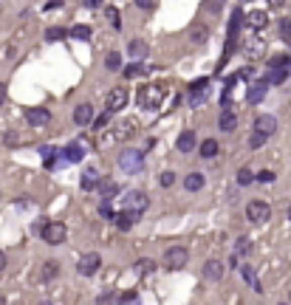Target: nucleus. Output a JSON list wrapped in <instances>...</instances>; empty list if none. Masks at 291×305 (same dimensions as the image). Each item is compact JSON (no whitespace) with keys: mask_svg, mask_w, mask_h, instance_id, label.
Masks as SVG:
<instances>
[{"mask_svg":"<svg viewBox=\"0 0 291 305\" xmlns=\"http://www.w3.org/2000/svg\"><path fill=\"white\" fill-rule=\"evenodd\" d=\"M99 266H102V257L96 255V252H91V255L79 257V263H77V271H79L82 277H93L96 271H99Z\"/></svg>","mask_w":291,"mask_h":305,"instance_id":"6","label":"nucleus"},{"mask_svg":"<svg viewBox=\"0 0 291 305\" xmlns=\"http://www.w3.org/2000/svg\"><path fill=\"white\" fill-rule=\"evenodd\" d=\"M139 9H156V0H136Z\"/></svg>","mask_w":291,"mask_h":305,"instance_id":"49","label":"nucleus"},{"mask_svg":"<svg viewBox=\"0 0 291 305\" xmlns=\"http://www.w3.org/2000/svg\"><path fill=\"white\" fill-rule=\"evenodd\" d=\"M85 6H91V9H99V6H102V0H85Z\"/></svg>","mask_w":291,"mask_h":305,"instance_id":"50","label":"nucleus"},{"mask_svg":"<svg viewBox=\"0 0 291 305\" xmlns=\"http://www.w3.org/2000/svg\"><path fill=\"white\" fill-rule=\"evenodd\" d=\"M142 164H144V156L139 150H125L119 156V170H125V172H139Z\"/></svg>","mask_w":291,"mask_h":305,"instance_id":"5","label":"nucleus"},{"mask_svg":"<svg viewBox=\"0 0 291 305\" xmlns=\"http://www.w3.org/2000/svg\"><path fill=\"white\" fill-rule=\"evenodd\" d=\"M220 277H223V263H220V260H206L204 263V280L218 283Z\"/></svg>","mask_w":291,"mask_h":305,"instance_id":"13","label":"nucleus"},{"mask_svg":"<svg viewBox=\"0 0 291 305\" xmlns=\"http://www.w3.org/2000/svg\"><path fill=\"white\" fill-rule=\"evenodd\" d=\"M283 305H285V302H283Z\"/></svg>","mask_w":291,"mask_h":305,"instance_id":"58","label":"nucleus"},{"mask_svg":"<svg viewBox=\"0 0 291 305\" xmlns=\"http://www.w3.org/2000/svg\"><path fill=\"white\" fill-rule=\"evenodd\" d=\"M176 147L181 150V153H192V147H195V133H192V130H184V133L178 136Z\"/></svg>","mask_w":291,"mask_h":305,"instance_id":"21","label":"nucleus"},{"mask_svg":"<svg viewBox=\"0 0 291 305\" xmlns=\"http://www.w3.org/2000/svg\"><path fill=\"white\" fill-rule=\"evenodd\" d=\"M218 128L223 130V133H232V130L238 128V116H235L232 110H229V107L223 110V113H220V119H218Z\"/></svg>","mask_w":291,"mask_h":305,"instance_id":"19","label":"nucleus"},{"mask_svg":"<svg viewBox=\"0 0 291 305\" xmlns=\"http://www.w3.org/2000/svg\"><path fill=\"white\" fill-rule=\"evenodd\" d=\"M107 121H110V110H105L102 116H96V119H93V130H102Z\"/></svg>","mask_w":291,"mask_h":305,"instance_id":"46","label":"nucleus"},{"mask_svg":"<svg viewBox=\"0 0 291 305\" xmlns=\"http://www.w3.org/2000/svg\"><path fill=\"white\" fill-rule=\"evenodd\" d=\"M136 218H139L136 212L122 209V212L113 215V223H116V229H122V232H130V229H133V223H136Z\"/></svg>","mask_w":291,"mask_h":305,"instance_id":"15","label":"nucleus"},{"mask_svg":"<svg viewBox=\"0 0 291 305\" xmlns=\"http://www.w3.org/2000/svg\"><path fill=\"white\" fill-rule=\"evenodd\" d=\"M99 192H102V198L105 201H110L113 195H119V184L110 181V178H105V181H99Z\"/></svg>","mask_w":291,"mask_h":305,"instance_id":"25","label":"nucleus"},{"mask_svg":"<svg viewBox=\"0 0 291 305\" xmlns=\"http://www.w3.org/2000/svg\"><path fill=\"white\" fill-rule=\"evenodd\" d=\"M26 121H29L31 128H43V125H48L51 121L48 107H29V110H26Z\"/></svg>","mask_w":291,"mask_h":305,"instance_id":"9","label":"nucleus"},{"mask_svg":"<svg viewBox=\"0 0 291 305\" xmlns=\"http://www.w3.org/2000/svg\"><path fill=\"white\" fill-rule=\"evenodd\" d=\"M43 240L48 243V246H60V243L65 240V234H68V229H65V223L63 220H48L43 226Z\"/></svg>","mask_w":291,"mask_h":305,"instance_id":"2","label":"nucleus"},{"mask_svg":"<svg viewBox=\"0 0 291 305\" xmlns=\"http://www.w3.org/2000/svg\"><path fill=\"white\" fill-rule=\"evenodd\" d=\"M246 218L252 223H266L271 218V206L266 201H249L246 204Z\"/></svg>","mask_w":291,"mask_h":305,"instance_id":"4","label":"nucleus"},{"mask_svg":"<svg viewBox=\"0 0 291 305\" xmlns=\"http://www.w3.org/2000/svg\"><path fill=\"white\" fill-rule=\"evenodd\" d=\"M147 43H144V40H130V57L136 59V63H139V59H144L147 57Z\"/></svg>","mask_w":291,"mask_h":305,"instance_id":"24","label":"nucleus"},{"mask_svg":"<svg viewBox=\"0 0 291 305\" xmlns=\"http://www.w3.org/2000/svg\"><path fill=\"white\" fill-rule=\"evenodd\" d=\"M274 172H271V170H260V172H257V181H263V184H271V181H274Z\"/></svg>","mask_w":291,"mask_h":305,"instance_id":"48","label":"nucleus"},{"mask_svg":"<svg viewBox=\"0 0 291 305\" xmlns=\"http://www.w3.org/2000/svg\"><path fill=\"white\" fill-rule=\"evenodd\" d=\"M142 74H144V65L142 63H133V65H128V68H125V77H130V79H133V77H142Z\"/></svg>","mask_w":291,"mask_h":305,"instance_id":"42","label":"nucleus"},{"mask_svg":"<svg viewBox=\"0 0 291 305\" xmlns=\"http://www.w3.org/2000/svg\"><path fill=\"white\" fill-rule=\"evenodd\" d=\"M285 79H288V68H269V74L263 77L266 85H283Z\"/></svg>","mask_w":291,"mask_h":305,"instance_id":"17","label":"nucleus"},{"mask_svg":"<svg viewBox=\"0 0 291 305\" xmlns=\"http://www.w3.org/2000/svg\"><path fill=\"white\" fill-rule=\"evenodd\" d=\"M40 305H51V302H40Z\"/></svg>","mask_w":291,"mask_h":305,"instance_id":"56","label":"nucleus"},{"mask_svg":"<svg viewBox=\"0 0 291 305\" xmlns=\"http://www.w3.org/2000/svg\"><path fill=\"white\" fill-rule=\"evenodd\" d=\"M263 144H266V136H263V133H252V136H249V147H252V150L263 147Z\"/></svg>","mask_w":291,"mask_h":305,"instance_id":"44","label":"nucleus"},{"mask_svg":"<svg viewBox=\"0 0 291 305\" xmlns=\"http://www.w3.org/2000/svg\"><path fill=\"white\" fill-rule=\"evenodd\" d=\"M241 271H243V277H246V283L252 285V288H255L257 294H263V285H260V280H257L255 269H252V266H241Z\"/></svg>","mask_w":291,"mask_h":305,"instance_id":"29","label":"nucleus"},{"mask_svg":"<svg viewBox=\"0 0 291 305\" xmlns=\"http://www.w3.org/2000/svg\"><path fill=\"white\" fill-rule=\"evenodd\" d=\"M3 269H6V257L0 255V274H3Z\"/></svg>","mask_w":291,"mask_h":305,"instance_id":"53","label":"nucleus"},{"mask_svg":"<svg viewBox=\"0 0 291 305\" xmlns=\"http://www.w3.org/2000/svg\"><path fill=\"white\" fill-rule=\"evenodd\" d=\"M223 3H226V0H206V12H209V15H220V12H223Z\"/></svg>","mask_w":291,"mask_h":305,"instance_id":"41","label":"nucleus"},{"mask_svg":"<svg viewBox=\"0 0 291 305\" xmlns=\"http://www.w3.org/2000/svg\"><path fill=\"white\" fill-rule=\"evenodd\" d=\"M283 3H285V0H269V6H274V9H277V6H283Z\"/></svg>","mask_w":291,"mask_h":305,"instance_id":"52","label":"nucleus"},{"mask_svg":"<svg viewBox=\"0 0 291 305\" xmlns=\"http://www.w3.org/2000/svg\"><path fill=\"white\" fill-rule=\"evenodd\" d=\"M263 48H266V45H263V40H255V43L249 40V43H246V54H249V57H260Z\"/></svg>","mask_w":291,"mask_h":305,"instance_id":"36","label":"nucleus"},{"mask_svg":"<svg viewBox=\"0 0 291 305\" xmlns=\"http://www.w3.org/2000/svg\"><path fill=\"white\" fill-rule=\"evenodd\" d=\"M105 68L107 71H122V54L119 51H110L105 57Z\"/></svg>","mask_w":291,"mask_h":305,"instance_id":"30","label":"nucleus"},{"mask_svg":"<svg viewBox=\"0 0 291 305\" xmlns=\"http://www.w3.org/2000/svg\"><path fill=\"white\" fill-rule=\"evenodd\" d=\"M280 37H283L285 45H291V17H283V20H280Z\"/></svg>","mask_w":291,"mask_h":305,"instance_id":"34","label":"nucleus"},{"mask_svg":"<svg viewBox=\"0 0 291 305\" xmlns=\"http://www.w3.org/2000/svg\"><path fill=\"white\" fill-rule=\"evenodd\" d=\"M164 96H167V85H142L139 93H136V102L144 110H158Z\"/></svg>","mask_w":291,"mask_h":305,"instance_id":"1","label":"nucleus"},{"mask_svg":"<svg viewBox=\"0 0 291 305\" xmlns=\"http://www.w3.org/2000/svg\"><path fill=\"white\" fill-rule=\"evenodd\" d=\"M65 37H71V31L63 29V26H51V29H45V40H48V43H57V40H65Z\"/></svg>","mask_w":291,"mask_h":305,"instance_id":"27","label":"nucleus"},{"mask_svg":"<svg viewBox=\"0 0 291 305\" xmlns=\"http://www.w3.org/2000/svg\"><path fill=\"white\" fill-rule=\"evenodd\" d=\"M288 299H291V294H288Z\"/></svg>","mask_w":291,"mask_h":305,"instance_id":"57","label":"nucleus"},{"mask_svg":"<svg viewBox=\"0 0 291 305\" xmlns=\"http://www.w3.org/2000/svg\"><path fill=\"white\" fill-rule=\"evenodd\" d=\"M105 17L110 20V26H113L116 31L122 29V15H119V9H116V6H107V9H105Z\"/></svg>","mask_w":291,"mask_h":305,"instance_id":"32","label":"nucleus"},{"mask_svg":"<svg viewBox=\"0 0 291 305\" xmlns=\"http://www.w3.org/2000/svg\"><path fill=\"white\" fill-rule=\"evenodd\" d=\"M96 305H116V294H110V291L99 294V297H96Z\"/></svg>","mask_w":291,"mask_h":305,"instance_id":"45","label":"nucleus"},{"mask_svg":"<svg viewBox=\"0 0 291 305\" xmlns=\"http://www.w3.org/2000/svg\"><path fill=\"white\" fill-rule=\"evenodd\" d=\"M201 187H204V175H201V172H190V175L184 178V190H190V192H198Z\"/></svg>","mask_w":291,"mask_h":305,"instance_id":"28","label":"nucleus"},{"mask_svg":"<svg viewBox=\"0 0 291 305\" xmlns=\"http://www.w3.org/2000/svg\"><path fill=\"white\" fill-rule=\"evenodd\" d=\"M206 93H209V79H195V82L190 85V102L195 107L204 105V102H206Z\"/></svg>","mask_w":291,"mask_h":305,"instance_id":"7","label":"nucleus"},{"mask_svg":"<svg viewBox=\"0 0 291 305\" xmlns=\"http://www.w3.org/2000/svg\"><path fill=\"white\" fill-rule=\"evenodd\" d=\"M0 102H6V85H0Z\"/></svg>","mask_w":291,"mask_h":305,"instance_id":"51","label":"nucleus"},{"mask_svg":"<svg viewBox=\"0 0 291 305\" xmlns=\"http://www.w3.org/2000/svg\"><path fill=\"white\" fill-rule=\"evenodd\" d=\"M0 305H6V299H3V297H0Z\"/></svg>","mask_w":291,"mask_h":305,"instance_id":"54","label":"nucleus"},{"mask_svg":"<svg viewBox=\"0 0 291 305\" xmlns=\"http://www.w3.org/2000/svg\"><path fill=\"white\" fill-rule=\"evenodd\" d=\"M266 93H269V85L266 82H255V85H249V91H246V99L252 102V105H260L263 99H266Z\"/></svg>","mask_w":291,"mask_h":305,"instance_id":"12","label":"nucleus"},{"mask_svg":"<svg viewBox=\"0 0 291 305\" xmlns=\"http://www.w3.org/2000/svg\"><path fill=\"white\" fill-rule=\"evenodd\" d=\"M74 121H77V125H91L93 121V105L91 102H82V105L74 107Z\"/></svg>","mask_w":291,"mask_h":305,"instance_id":"14","label":"nucleus"},{"mask_svg":"<svg viewBox=\"0 0 291 305\" xmlns=\"http://www.w3.org/2000/svg\"><path fill=\"white\" fill-rule=\"evenodd\" d=\"M288 220H291V206H288Z\"/></svg>","mask_w":291,"mask_h":305,"instance_id":"55","label":"nucleus"},{"mask_svg":"<svg viewBox=\"0 0 291 305\" xmlns=\"http://www.w3.org/2000/svg\"><path fill=\"white\" fill-rule=\"evenodd\" d=\"M246 23H249V29H266V26H269V15L260 12V9H257V12H249Z\"/></svg>","mask_w":291,"mask_h":305,"instance_id":"18","label":"nucleus"},{"mask_svg":"<svg viewBox=\"0 0 291 305\" xmlns=\"http://www.w3.org/2000/svg\"><path fill=\"white\" fill-rule=\"evenodd\" d=\"M190 40L195 45H201V43H206V40H209V29H206L204 23H195V26H192L190 29Z\"/></svg>","mask_w":291,"mask_h":305,"instance_id":"20","label":"nucleus"},{"mask_svg":"<svg viewBox=\"0 0 291 305\" xmlns=\"http://www.w3.org/2000/svg\"><path fill=\"white\" fill-rule=\"evenodd\" d=\"M218 142H215V139H204V142H201V147H198V156L201 158H215L218 156Z\"/></svg>","mask_w":291,"mask_h":305,"instance_id":"22","label":"nucleus"},{"mask_svg":"<svg viewBox=\"0 0 291 305\" xmlns=\"http://www.w3.org/2000/svg\"><path fill=\"white\" fill-rule=\"evenodd\" d=\"M274 130H277V119L271 113H260L255 119V133H263L269 139V136H274Z\"/></svg>","mask_w":291,"mask_h":305,"instance_id":"10","label":"nucleus"},{"mask_svg":"<svg viewBox=\"0 0 291 305\" xmlns=\"http://www.w3.org/2000/svg\"><path fill=\"white\" fill-rule=\"evenodd\" d=\"M269 68H291V57H285V54H277V57H271Z\"/></svg>","mask_w":291,"mask_h":305,"instance_id":"37","label":"nucleus"},{"mask_svg":"<svg viewBox=\"0 0 291 305\" xmlns=\"http://www.w3.org/2000/svg\"><path fill=\"white\" fill-rule=\"evenodd\" d=\"M133 133H136V119H125L119 128H116L113 136H116V139H130Z\"/></svg>","mask_w":291,"mask_h":305,"instance_id":"26","label":"nucleus"},{"mask_svg":"<svg viewBox=\"0 0 291 305\" xmlns=\"http://www.w3.org/2000/svg\"><path fill=\"white\" fill-rule=\"evenodd\" d=\"M57 274H60V263L57 260H48L43 266V274H40V277H43V280H54Z\"/></svg>","mask_w":291,"mask_h":305,"instance_id":"33","label":"nucleus"},{"mask_svg":"<svg viewBox=\"0 0 291 305\" xmlns=\"http://www.w3.org/2000/svg\"><path fill=\"white\" fill-rule=\"evenodd\" d=\"M153 269H156V263H153V260H147V257H142V260L136 263V271H139V274H150Z\"/></svg>","mask_w":291,"mask_h":305,"instance_id":"40","label":"nucleus"},{"mask_svg":"<svg viewBox=\"0 0 291 305\" xmlns=\"http://www.w3.org/2000/svg\"><path fill=\"white\" fill-rule=\"evenodd\" d=\"M150 206V198L147 195H144V192H130L128 198H125V209H128V212H144V209H147Z\"/></svg>","mask_w":291,"mask_h":305,"instance_id":"8","label":"nucleus"},{"mask_svg":"<svg viewBox=\"0 0 291 305\" xmlns=\"http://www.w3.org/2000/svg\"><path fill=\"white\" fill-rule=\"evenodd\" d=\"M187 260H190V252H187L184 246H170L167 252H164V266H167V269H172V271L184 269Z\"/></svg>","mask_w":291,"mask_h":305,"instance_id":"3","label":"nucleus"},{"mask_svg":"<svg viewBox=\"0 0 291 305\" xmlns=\"http://www.w3.org/2000/svg\"><path fill=\"white\" fill-rule=\"evenodd\" d=\"M91 34H93L91 26H82V23L71 29V40H91Z\"/></svg>","mask_w":291,"mask_h":305,"instance_id":"31","label":"nucleus"},{"mask_svg":"<svg viewBox=\"0 0 291 305\" xmlns=\"http://www.w3.org/2000/svg\"><path fill=\"white\" fill-rule=\"evenodd\" d=\"M119 305H142V299H139V291H125L119 297Z\"/></svg>","mask_w":291,"mask_h":305,"instance_id":"35","label":"nucleus"},{"mask_svg":"<svg viewBox=\"0 0 291 305\" xmlns=\"http://www.w3.org/2000/svg\"><path fill=\"white\" fill-rule=\"evenodd\" d=\"M107 110H110V113H116V110H122V107L128 105V91H125V88H113V91L107 93Z\"/></svg>","mask_w":291,"mask_h":305,"instance_id":"11","label":"nucleus"},{"mask_svg":"<svg viewBox=\"0 0 291 305\" xmlns=\"http://www.w3.org/2000/svg\"><path fill=\"white\" fill-rule=\"evenodd\" d=\"M63 158H65L68 164H79L82 158H85V147H82V144H77V142L68 144V147L63 150Z\"/></svg>","mask_w":291,"mask_h":305,"instance_id":"16","label":"nucleus"},{"mask_svg":"<svg viewBox=\"0 0 291 305\" xmlns=\"http://www.w3.org/2000/svg\"><path fill=\"white\" fill-rule=\"evenodd\" d=\"M172 181H176V172H161L158 175V184L161 187H172Z\"/></svg>","mask_w":291,"mask_h":305,"instance_id":"47","label":"nucleus"},{"mask_svg":"<svg viewBox=\"0 0 291 305\" xmlns=\"http://www.w3.org/2000/svg\"><path fill=\"white\" fill-rule=\"evenodd\" d=\"M252 178H255V172L249 170V167H241V170H238V184H241V187L252 184Z\"/></svg>","mask_w":291,"mask_h":305,"instance_id":"39","label":"nucleus"},{"mask_svg":"<svg viewBox=\"0 0 291 305\" xmlns=\"http://www.w3.org/2000/svg\"><path fill=\"white\" fill-rule=\"evenodd\" d=\"M249 249H252V240H249V237H238L235 252H238V255H249Z\"/></svg>","mask_w":291,"mask_h":305,"instance_id":"43","label":"nucleus"},{"mask_svg":"<svg viewBox=\"0 0 291 305\" xmlns=\"http://www.w3.org/2000/svg\"><path fill=\"white\" fill-rule=\"evenodd\" d=\"M99 172L96 170H85L82 172V178H79V184H82V190H93V187H99Z\"/></svg>","mask_w":291,"mask_h":305,"instance_id":"23","label":"nucleus"},{"mask_svg":"<svg viewBox=\"0 0 291 305\" xmlns=\"http://www.w3.org/2000/svg\"><path fill=\"white\" fill-rule=\"evenodd\" d=\"M40 153H43V161H45V167H54V161H57V147H43Z\"/></svg>","mask_w":291,"mask_h":305,"instance_id":"38","label":"nucleus"}]
</instances>
